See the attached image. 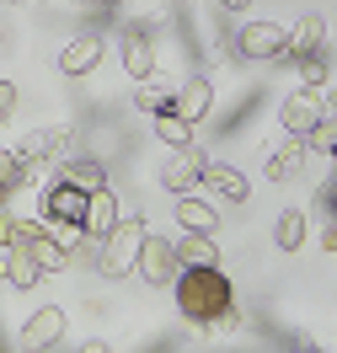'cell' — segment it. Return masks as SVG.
<instances>
[{
    "label": "cell",
    "instance_id": "cell-1",
    "mask_svg": "<svg viewBox=\"0 0 337 353\" xmlns=\"http://www.w3.org/2000/svg\"><path fill=\"white\" fill-rule=\"evenodd\" d=\"M177 310L193 327H241V305H236V284L225 279V268H187L177 284Z\"/></svg>",
    "mask_w": 337,
    "mask_h": 353
},
{
    "label": "cell",
    "instance_id": "cell-6",
    "mask_svg": "<svg viewBox=\"0 0 337 353\" xmlns=\"http://www.w3.org/2000/svg\"><path fill=\"white\" fill-rule=\"evenodd\" d=\"M209 166H214V161H209L198 145H193V150H177L166 166H161V188H166V193H177V199H187L203 176H209Z\"/></svg>",
    "mask_w": 337,
    "mask_h": 353
},
{
    "label": "cell",
    "instance_id": "cell-32",
    "mask_svg": "<svg viewBox=\"0 0 337 353\" xmlns=\"http://www.w3.org/2000/svg\"><path fill=\"white\" fill-rule=\"evenodd\" d=\"M6 230H11V214H6V203H0V252H6Z\"/></svg>",
    "mask_w": 337,
    "mask_h": 353
},
{
    "label": "cell",
    "instance_id": "cell-12",
    "mask_svg": "<svg viewBox=\"0 0 337 353\" xmlns=\"http://www.w3.org/2000/svg\"><path fill=\"white\" fill-rule=\"evenodd\" d=\"M209 108H214V81H209V75H187V81L177 86L172 112H177V118H187V123L198 129L203 118H209Z\"/></svg>",
    "mask_w": 337,
    "mask_h": 353
},
{
    "label": "cell",
    "instance_id": "cell-2",
    "mask_svg": "<svg viewBox=\"0 0 337 353\" xmlns=\"http://www.w3.org/2000/svg\"><path fill=\"white\" fill-rule=\"evenodd\" d=\"M145 236L150 225L145 220H123L108 241L96 246V273L102 279H123V273H139V252H145Z\"/></svg>",
    "mask_w": 337,
    "mask_h": 353
},
{
    "label": "cell",
    "instance_id": "cell-19",
    "mask_svg": "<svg viewBox=\"0 0 337 353\" xmlns=\"http://www.w3.org/2000/svg\"><path fill=\"white\" fill-rule=\"evenodd\" d=\"M177 263H182V273H187V268H220V246L209 241V236H182Z\"/></svg>",
    "mask_w": 337,
    "mask_h": 353
},
{
    "label": "cell",
    "instance_id": "cell-17",
    "mask_svg": "<svg viewBox=\"0 0 337 353\" xmlns=\"http://www.w3.org/2000/svg\"><path fill=\"white\" fill-rule=\"evenodd\" d=\"M305 155H311L305 139H284V145L268 155V176H273V182H294V176L305 172Z\"/></svg>",
    "mask_w": 337,
    "mask_h": 353
},
{
    "label": "cell",
    "instance_id": "cell-14",
    "mask_svg": "<svg viewBox=\"0 0 337 353\" xmlns=\"http://www.w3.org/2000/svg\"><path fill=\"white\" fill-rule=\"evenodd\" d=\"M118 225H123V209H118V193H112V188H102V193H96V199H91V214H86V241H108L112 230H118Z\"/></svg>",
    "mask_w": 337,
    "mask_h": 353
},
{
    "label": "cell",
    "instance_id": "cell-10",
    "mask_svg": "<svg viewBox=\"0 0 337 353\" xmlns=\"http://www.w3.org/2000/svg\"><path fill=\"white\" fill-rule=\"evenodd\" d=\"M118 59H123V70L134 75V86L156 81V38H150L145 27H129V32L118 38Z\"/></svg>",
    "mask_w": 337,
    "mask_h": 353
},
{
    "label": "cell",
    "instance_id": "cell-18",
    "mask_svg": "<svg viewBox=\"0 0 337 353\" xmlns=\"http://www.w3.org/2000/svg\"><path fill=\"white\" fill-rule=\"evenodd\" d=\"M203 188H209V193H220V199H236V203H247V193H252L247 172H236V166H209Z\"/></svg>",
    "mask_w": 337,
    "mask_h": 353
},
{
    "label": "cell",
    "instance_id": "cell-23",
    "mask_svg": "<svg viewBox=\"0 0 337 353\" xmlns=\"http://www.w3.org/2000/svg\"><path fill=\"white\" fill-rule=\"evenodd\" d=\"M6 279H11L17 289H32L38 279H43V268H38L32 252H6Z\"/></svg>",
    "mask_w": 337,
    "mask_h": 353
},
{
    "label": "cell",
    "instance_id": "cell-20",
    "mask_svg": "<svg viewBox=\"0 0 337 353\" xmlns=\"http://www.w3.org/2000/svg\"><path fill=\"white\" fill-rule=\"evenodd\" d=\"M305 236H311V230H305V214H300V209H284V214L273 220V246H278V252H300Z\"/></svg>",
    "mask_w": 337,
    "mask_h": 353
},
{
    "label": "cell",
    "instance_id": "cell-5",
    "mask_svg": "<svg viewBox=\"0 0 337 353\" xmlns=\"http://www.w3.org/2000/svg\"><path fill=\"white\" fill-rule=\"evenodd\" d=\"M70 145H75V134H70V129H32L22 145H17V161H22L27 182H32V176H43L54 161H59V166H65V161H75V155H70Z\"/></svg>",
    "mask_w": 337,
    "mask_h": 353
},
{
    "label": "cell",
    "instance_id": "cell-21",
    "mask_svg": "<svg viewBox=\"0 0 337 353\" xmlns=\"http://www.w3.org/2000/svg\"><path fill=\"white\" fill-rule=\"evenodd\" d=\"M150 123H156V139H166V145H172V155H177V150H193V123H187V118L161 112V118H150Z\"/></svg>",
    "mask_w": 337,
    "mask_h": 353
},
{
    "label": "cell",
    "instance_id": "cell-30",
    "mask_svg": "<svg viewBox=\"0 0 337 353\" xmlns=\"http://www.w3.org/2000/svg\"><path fill=\"white\" fill-rule=\"evenodd\" d=\"M321 252H337V220H327V230H321Z\"/></svg>",
    "mask_w": 337,
    "mask_h": 353
},
{
    "label": "cell",
    "instance_id": "cell-4",
    "mask_svg": "<svg viewBox=\"0 0 337 353\" xmlns=\"http://www.w3.org/2000/svg\"><path fill=\"white\" fill-rule=\"evenodd\" d=\"M332 102H327V91H289V97H284V102H278V123H284V134H289V139H311L316 129H321V123H327V118H332Z\"/></svg>",
    "mask_w": 337,
    "mask_h": 353
},
{
    "label": "cell",
    "instance_id": "cell-29",
    "mask_svg": "<svg viewBox=\"0 0 337 353\" xmlns=\"http://www.w3.org/2000/svg\"><path fill=\"white\" fill-rule=\"evenodd\" d=\"M316 199H321V214H327V220H337V182H327Z\"/></svg>",
    "mask_w": 337,
    "mask_h": 353
},
{
    "label": "cell",
    "instance_id": "cell-9",
    "mask_svg": "<svg viewBox=\"0 0 337 353\" xmlns=\"http://www.w3.org/2000/svg\"><path fill=\"white\" fill-rule=\"evenodd\" d=\"M43 214L48 225H75V230H86V214H91V199L81 188H70V182H54L43 193Z\"/></svg>",
    "mask_w": 337,
    "mask_h": 353
},
{
    "label": "cell",
    "instance_id": "cell-8",
    "mask_svg": "<svg viewBox=\"0 0 337 353\" xmlns=\"http://www.w3.org/2000/svg\"><path fill=\"white\" fill-rule=\"evenodd\" d=\"M139 279L145 284H177L182 279V263H177V241H166V236H145V252H139Z\"/></svg>",
    "mask_w": 337,
    "mask_h": 353
},
{
    "label": "cell",
    "instance_id": "cell-22",
    "mask_svg": "<svg viewBox=\"0 0 337 353\" xmlns=\"http://www.w3.org/2000/svg\"><path fill=\"white\" fill-rule=\"evenodd\" d=\"M172 102H177V91H166L161 81H145V86H134V108H139V112H150V118L172 112Z\"/></svg>",
    "mask_w": 337,
    "mask_h": 353
},
{
    "label": "cell",
    "instance_id": "cell-36",
    "mask_svg": "<svg viewBox=\"0 0 337 353\" xmlns=\"http://www.w3.org/2000/svg\"><path fill=\"white\" fill-rule=\"evenodd\" d=\"M0 199H6V193H0Z\"/></svg>",
    "mask_w": 337,
    "mask_h": 353
},
{
    "label": "cell",
    "instance_id": "cell-24",
    "mask_svg": "<svg viewBox=\"0 0 337 353\" xmlns=\"http://www.w3.org/2000/svg\"><path fill=\"white\" fill-rule=\"evenodd\" d=\"M32 257H38V268H43V273H65V268H70V252L54 241L48 230H43V241H32Z\"/></svg>",
    "mask_w": 337,
    "mask_h": 353
},
{
    "label": "cell",
    "instance_id": "cell-27",
    "mask_svg": "<svg viewBox=\"0 0 337 353\" xmlns=\"http://www.w3.org/2000/svg\"><path fill=\"white\" fill-rule=\"evenodd\" d=\"M48 236H54V241H59V246H65V252H70V257H75V246H81V241H86V230H75V225H48Z\"/></svg>",
    "mask_w": 337,
    "mask_h": 353
},
{
    "label": "cell",
    "instance_id": "cell-11",
    "mask_svg": "<svg viewBox=\"0 0 337 353\" xmlns=\"http://www.w3.org/2000/svg\"><path fill=\"white\" fill-rule=\"evenodd\" d=\"M102 54H108V43L96 38V32H81V38H70L65 48H59V75H91V70L102 65Z\"/></svg>",
    "mask_w": 337,
    "mask_h": 353
},
{
    "label": "cell",
    "instance_id": "cell-28",
    "mask_svg": "<svg viewBox=\"0 0 337 353\" xmlns=\"http://www.w3.org/2000/svg\"><path fill=\"white\" fill-rule=\"evenodd\" d=\"M11 112H17V86H11V81H0V123H6Z\"/></svg>",
    "mask_w": 337,
    "mask_h": 353
},
{
    "label": "cell",
    "instance_id": "cell-13",
    "mask_svg": "<svg viewBox=\"0 0 337 353\" xmlns=\"http://www.w3.org/2000/svg\"><path fill=\"white\" fill-rule=\"evenodd\" d=\"M316 54H327V22H321V17H300V22L289 27V54H284V59L300 70L305 59H316Z\"/></svg>",
    "mask_w": 337,
    "mask_h": 353
},
{
    "label": "cell",
    "instance_id": "cell-35",
    "mask_svg": "<svg viewBox=\"0 0 337 353\" xmlns=\"http://www.w3.org/2000/svg\"><path fill=\"white\" fill-rule=\"evenodd\" d=\"M0 273H6V257H0Z\"/></svg>",
    "mask_w": 337,
    "mask_h": 353
},
{
    "label": "cell",
    "instance_id": "cell-16",
    "mask_svg": "<svg viewBox=\"0 0 337 353\" xmlns=\"http://www.w3.org/2000/svg\"><path fill=\"white\" fill-rule=\"evenodd\" d=\"M177 225L187 236H214V230H220V214H214V203H203L198 193H187V199H177Z\"/></svg>",
    "mask_w": 337,
    "mask_h": 353
},
{
    "label": "cell",
    "instance_id": "cell-15",
    "mask_svg": "<svg viewBox=\"0 0 337 353\" xmlns=\"http://www.w3.org/2000/svg\"><path fill=\"white\" fill-rule=\"evenodd\" d=\"M59 182H70V188H81L86 199H96V193L108 188V172H102V161H96V155H75V161L59 166Z\"/></svg>",
    "mask_w": 337,
    "mask_h": 353
},
{
    "label": "cell",
    "instance_id": "cell-33",
    "mask_svg": "<svg viewBox=\"0 0 337 353\" xmlns=\"http://www.w3.org/2000/svg\"><path fill=\"white\" fill-rule=\"evenodd\" d=\"M294 353H327V348H316V343H300V348H294Z\"/></svg>",
    "mask_w": 337,
    "mask_h": 353
},
{
    "label": "cell",
    "instance_id": "cell-25",
    "mask_svg": "<svg viewBox=\"0 0 337 353\" xmlns=\"http://www.w3.org/2000/svg\"><path fill=\"white\" fill-rule=\"evenodd\" d=\"M300 81H305V91H327V81H332V48L316 54V59H305V65H300Z\"/></svg>",
    "mask_w": 337,
    "mask_h": 353
},
{
    "label": "cell",
    "instance_id": "cell-34",
    "mask_svg": "<svg viewBox=\"0 0 337 353\" xmlns=\"http://www.w3.org/2000/svg\"><path fill=\"white\" fill-rule=\"evenodd\" d=\"M332 182H337V155H332Z\"/></svg>",
    "mask_w": 337,
    "mask_h": 353
},
{
    "label": "cell",
    "instance_id": "cell-31",
    "mask_svg": "<svg viewBox=\"0 0 337 353\" xmlns=\"http://www.w3.org/2000/svg\"><path fill=\"white\" fill-rule=\"evenodd\" d=\"M75 353H112V348H108V343H102V337H91V343H81V348H75Z\"/></svg>",
    "mask_w": 337,
    "mask_h": 353
},
{
    "label": "cell",
    "instance_id": "cell-7",
    "mask_svg": "<svg viewBox=\"0 0 337 353\" xmlns=\"http://www.w3.org/2000/svg\"><path fill=\"white\" fill-rule=\"evenodd\" d=\"M65 327H70V316H65L59 305H38V310L22 321V353H48V348H59Z\"/></svg>",
    "mask_w": 337,
    "mask_h": 353
},
{
    "label": "cell",
    "instance_id": "cell-3",
    "mask_svg": "<svg viewBox=\"0 0 337 353\" xmlns=\"http://www.w3.org/2000/svg\"><path fill=\"white\" fill-rule=\"evenodd\" d=\"M230 54H236V59H252V65H263V59H284V54H289V27L268 22V17L241 22V27H236V38H230Z\"/></svg>",
    "mask_w": 337,
    "mask_h": 353
},
{
    "label": "cell",
    "instance_id": "cell-26",
    "mask_svg": "<svg viewBox=\"0 0 337 353\" xmlns=\"http://www.w3.org/2000/svg\"><path fill=\"white\" fill-rule=\"evenodd\" d=\"M27 172H22V161H17V150H6L0 145V193H11V188H22Z\"/></svg>",
    "mask_w": 337,
    "mask_h": 353
}]
</instances>
